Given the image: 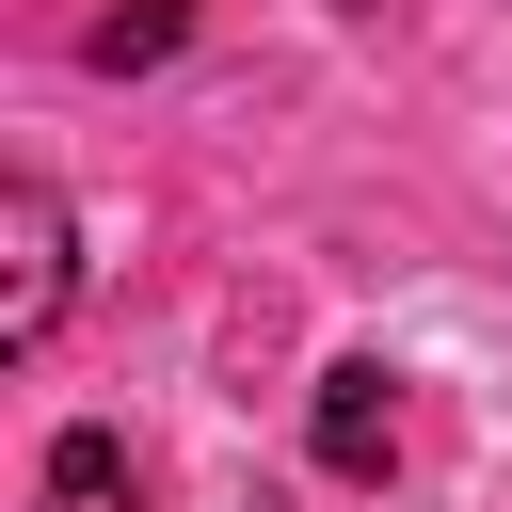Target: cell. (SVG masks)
I'll return each instance as SVG.
<instances>
[{"label": "cell", "instance_id": "1", "mask_svg": "<svg viewBox=\"0 0 512 512\" xmlns=\"http://www.w3.org/2000/svg\"><path fill=\"white\" fill-rule=\"evenodd\" d=\"M64 288H80V256H64V192H0V352H48V320H64Z\"/></svg>", "mask_w": 512, "mask_h": 512}, {"label": "cell", "instance_id": "2", "mask_svg": "<svg viewBox=\"0 0 512 512\" xmlns=\"http://www.w3.org/2000/svg\"><path fill=\"white\" fill-rule=\"evenodd\" d=\"M320 464H336V480H384V464H400V368H384V352H336V368H320Z\"/></svg>", "mask_w": 512, "mask_h": 512}, {"label": "cell", "instance_id": "3", "mask_svg": "<svg viewBox=\"0 0 512 512\" xmlns=\"http://www.w3.org/2000/svg\"><path fill=\"white\" fill-rule=\"evenodd\" d=\"M176 32H192V0H112V16L80 32V64H112V80H128V64H160Z\"/></svg>", "mask_w": 512, "mask_h": 512}, {"label": "cell", "instance_id": "4", "mask_svg": "<svg viewBox=\"0 0 512 512\" xmlns=\"http://www.w3.org/2000/svg\"><path fill=\"white\" fill-rule=\"evenodd\" d=\"M112 496H128V448L112 432H64L48 448V512H112Z\"/></svg>", "mask_w": 512, "mask_h": 512}]
</instances>
